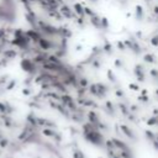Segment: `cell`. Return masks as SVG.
I'll list each match as a JSON object with an SVG mask.
<instances>
[]
</instances>
